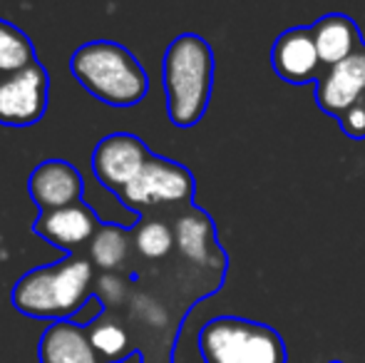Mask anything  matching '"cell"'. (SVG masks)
<instances>
[{
    "instance_id": "obj_1",
    "label": "cell",
    "mask_w": 365,
    "mask_h": 363,
    "mask_svg": "<svg viewBox=\"0 0 365 363\" xmlns=\"http://www.w3.org/2000/svg\"><path fill=\"white\" fill-rule=\"evenodd\" d=\"M95 264L85 257H65L58 264L30 269L15 281L10 304L28 319L75 321L92 299Z\"/></svg>"
},
{
    "instance_id": "obj_2",
    "label": "cell",
    "mask_w": 365,
    "mask_h": 363,
    "mask_svg": "<svg viewBox=\"0 0 365 363\" xmlns=\"http://www.w3.org/2000/svg\"><path fill=\"white\" fill-rule=\"evenodd\" d=\"M162 85L169 122L179 130L199 125L214 90V50L202 35L182 33L167 45Z\"/></svg>"
},
{
    "instance_id": "obj_3",
    "label": "cell",
    "mask_w": 365,
    "mask_h": 363,
    "mask_svg": "<svg viewBox=\"0 0 365 363\" xmlns=\"http://www.w3.org/2000/svg\"><path fill=\"white\" fill-rule=\"evenodd\" d=\"M70 73L95 100L110 107H135L149 92V75L142 63L112 40L80 45L70 58Z\"/></svg>"
},
{
    "instance_id": "obj_4",
    "label": "cell",
    "mask_w": 365,
    "mask_h": 363,
    "mask_svg": "<svg viewBox=\"0 0 365 363\" xmlns=\"http://www.w3.org/2000/svg\"><path fill=\"white\" fill-rule=\"evenodd\" d=\"M207 363H286V344L276 329L241 316H217L199 331Z\"/></svg>"
},
{
    "instance_id": "obj_5",
    "label": "cell",
    "mask_w": 365,
    "mask_h": 363,
    "mask_svg": "<svg viewBox=\"0 0 365 363\" xmlns=\"http://www.w3.org/2000/svg\"><path fill=\"white\" fill-rule=\"evenodd\" d=\"M197 182L184 165L152 155L145 170L120 194V202L142 219L149 207H192Z\"/></svg>"
},
{
    "instance_id": "obj_6",
    "label": "cell",
    "mask_w": 365,
    "mask_h": 363,
    "mask_svg": "<svg viewBox=\"0 0 365 363\" xmlns=\"http://www.w3.org/2000/svg\"><path fill=\"white\" fill-rule=\"evenodd\" d=\"M50 75L40 60L25 70L0 78V125L30 127L38 125L48 110Z\"/></svg>"
},
{
    "instance_id": "obj_7",
    "label": "cell",
    "mask_w": 365,
    "mask_h": 363,
    "mask_svg": "<svg viewBox=\"0 0 365 363\" xmlns=\"http://www.w3.org/2000/svg\"><path fill=\"white\" fill-rule=\"evenodd\" d=\"M152 157L149 147L132 132H112L97 142L92 152V172L97 182L120 197L145 170Z\"/></svg>"
},
{
    "instance_id": "obj_8",
    "label": "cell",
    "mask_w": 365,
    "mask_h": 363,
    "mask_svg": "<svg viewBox=\"0 0 365 363\" xmlns=\"http://www.w3.org/2000/svg\"><path fill=\"white\" fill-rule=\"evenodd\" d=\"M28 194L40 214L68 209L82 202L85 180L75 165L65 160H45L30 172Z\"/></svg>"
},
{
    "instance_id": "obj_9",
    "label": "cell",
    "mask_w": 365,
    "mask_h": 363,
    "mask_svg": "<svg viewBox=\"0 0 365 363\" xmlns=\"http://www.w3.org/2000/svg\"><path fill=\"white\" fill-rule=\"evenodd\" d=\"M365 100V45L348 60L326 68L316 83V105L326 115L341 117Z\"/></svg>"
},
{
    "instance_id": "obj_10",
    "label": "cell",
    "mask_w": 365,
    "mask_h": 363,
    "mask_svg": "<svg viewBox=\"0 0 365 363\" xmlns=\"http://www.w3.org/2000/svg\"><path fill=\"white\" fill-rule=\"evenodd\" d=\"M271 65L274 73L289 85L318 83L323 63L318 58L311 28H291L281 33L271 48Z\"/></svg>"
},
{
    "instance_id": "obj_11",
    "label": "cell",
    "mask_w": 365,
    "mask_h": 363,
    "mask_svg": "<svg viewBox=\"0 0 365 363\" xmlns=\"http://www.w3.org/2000/svg\"><path fill=\"white\" fill-rule=\"evenodd\" d=\"M100 227L102 219L85 202L73 204L68 209H58V212L40 214L33 222V232L38 237H43L53 247L65 249V252H75V249L90 244L100 232Z\"/></svg>"
},
{
    "instance_id": "obj_12",
    "label": "cell",
    "mask_w": 365,
    "mask_h": 363,
    "mask_svg": "<svg viewBox=\"0 0 365 363\" xmlns=\"http://www.w3.org/2000/svg\"><path fill=\"white\" fill-rule=\"evenodd\" d=\"M40 363H105L90 339V324L58 321L43 331L38 344Z\"/></svg>"
},
{
    "instance_id": "obj_13",
    "label": "cell",
    "mask_w": 365,
    "mask_h": 363,
    "mask_svg": "<svg viewBox=\"0 0 365 363\" xmlns=\"http://www.w3.org/2000/svg\"><path fill=\"white\" fill-rule=\"evenodd\" d=\"M174 237H177V249L189 262L207 264L214 267V257L224 259L226 252L217 242V227L212 217L199 207H184V212L174 222Z\"/></svg>"
},
{
    "instance_id": "obj_14",
    "label": "cell",
    "mask_w": 365,
    "mask_h": 363,
    "mask_svg": "<svg viewBox=\"0 0 365 363\" xmlns=\"http://www.w3.org/2000/svg\"><path fill=\"white\" fill-rule=\"evenodd\" d=\"M313 40H316L318 58L323 63V70L348 60L353 53L363 48V38L358 25L346 13H328L311 28Z\"/></svg>"
},
{
    "instance_id": "obj_15",
    "label": "cell",
    "mask_w": 365,
    "mask_h": 363,
    "mask_svg": "<svg viewBox=\"0 0 365 363\" xmlns=\"http://www.w3.org/2000/svg\"><path fill=\"white\" fill-rule=\"evenodd\" d=\"M130 244H135V239H130V232L125 227L102 222L100 232L90 242V262L102 272L120 269L130 254Z\"/></svg>"
},
{
    "instance_id": "obj_16",
    "label": "cell",
    "mask_w": 365,
    "mask_h": 363,
    "mask_svg": "<svg viewBox=\"0 0 365 363\" xmlns=\"http://www.w3.org/2000/svg\"><path fill=\"white\" fill-rule=\"evenodd\" d=\"M38 60L35 45L18 25L0 18V78L25 70Z\"/></svg>"
},
{
    "instance_id": "obj_17",
    "label": "cell",
    "mask_w": 365,
    "mask_h": 363,
    "mask_svg": "<svg viewBox=\"0 0 365 363\" xmlns=\"http://www.w3.org/2000/svg\"><path fill=\"white\" fill-rule=\"evenodd\" d=\"M177 237H174V224L164 219H145L135 229V249L145 259H164L174 252Z\"/></svg>"
},
{
    "instance_id": "obj_18",
    "label": "cell",
    "mask_w": 365,
    "mask_h": 363,
    "mask_svg": "<svg viewBox=\"0 0 365 363\" xmlns=\"http://www.w3.org/2000/svg\"><path fill=\"white\" fill-rule=\"evenodd\" d=\"M90 339L105 363H120L130 356V336L115 321H92Z\"/></svg>"
},
{
    "instance_id": "obj_19",
    "label": "cell",
    "mask_w": 365,
    "mask_h": 363,
    "mask_svg": "<svg viewBox=\"0 0 365 363\" xmlns=\"http://www.w3.org/2000/svg\"><path fill=\"white\" fill-rule=\"evenodd\" d=\"M338 125L351 140H365V100L338 117Z\"/></svg>"
},
{
    "instance_id": "obj_20",
    "label": "cell",
    "mask_w": 365,
    "mask_h": 363,
    "mask_svg": "<svg viewBox=\"0 0 365 363\" xmlns=\"http://www.w3.org/2000/svg\"><path fill=\"white\" fill-rule=\"evenodd\" d=\"M328 363H343V361H328Z\"/></svg>"
}]
</instances>
